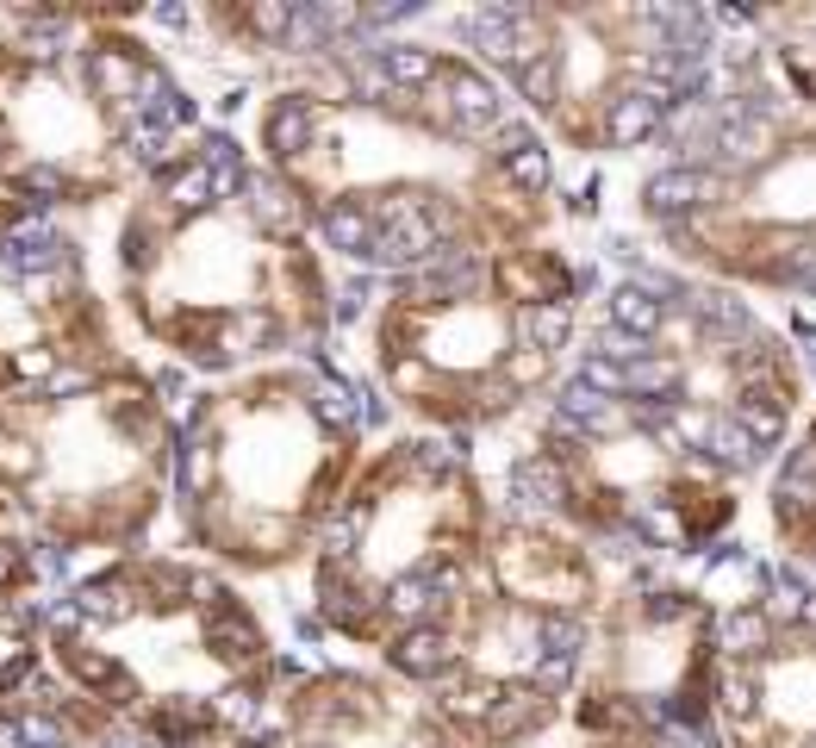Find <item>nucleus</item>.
<instances>
[{
    "label": "nucleus",
    "mask_w": 816,
    "mask_h": 748,
    "mask_svg": "<svg viewBox=\"0 0 816 748\" xmlns=\"http://www.w3.org/2000/svg\"><path fill=\"white\" fill-rule=\"evenodd\" d=\"M281 176L344 281L567 238L580 181L480 57L406 7H293L287 44L206 107Z\"/></svg>",
    "instance_id": "1"
},
{
    "label": "nucleus",
    "mask_w": 816,
    "mask_h": 748,
    "mask_svg": "<svg viewBox=\"0 0 816 748\" xmlns=\"http://www.w3.org/2000/svg\"><path fill=\"white\" fill-rule=\"evenodd\" d=\"M94 262L131 356L188 387L337 343L344 275L281 176L219 119L94 225Z\"/></svg>",
    "instance_id": "2"
},
{
    "label": "nucleus",
    "mask_w": 816,
    "mask_h": 748,
    "mask_svg": "<svg viewBox=\"0 0 816 748\" xmlns=\"http://www.w3.org/2000/svg\"><path fill=\"white\" fill-rule=\"evenodd\" d=\"M679 126L598 176L605 238L767 306L816 312V7H717Z\"/></svg>",
    "instance_id": "3"
},
{
    "label": "nucleus",
    "mask_w": 816,
    "mask_h": 748,
    "mask_svg": "<svg viewBox=\"0 0 816 748\" xmlns=\"http://www.w3.org/2000/svg\"><path fill=\"white\" fill-rule=\"evenodd\" d=\"M567 387L643 412L754 493L816 412V319L605 238Z\"/></svg>",
    "instance_id": "4"
},
{
    "label": "nucleus",
    "mask_w": 816,
    "mask_h": 748,
    "mask_svg": "<svg viewBox=\"0 0 816 748\" xmlns=\"http://www.w3.org/2000/svg\"><path fill=\"white\" fill-rule=\"evenodd\" d=\"M586 287L593 243L580 231L392 281H344L330 356L392 425L480 443L561 393Z\"/></svg>",
    "instance_id": "5"
},
{
    "label": "nucleus",
    "mask_w": 816,
    "mask_h": 748,
    "mask_svg": "<svg viewBox=\"0 0 816 748\" xmlns=\"http://www.w3.org/2000/svg\"><path fill=\"white\" fill-rule=\"evenodd\" d=\"M387 430V406L337 356L188 387L175 425L169 549L231 574L275 611Z\"/></svg>",
    "instance_id": "6"
},
{
    "label": "nucleus",
    "mask_w": 816,
    "mask_h": 748,
    "mask_svg": "<svg viewBox=\"0 0 816 748\" xmlns=\"http://www.w3.org/2000/svg\"><path fill=\"white\" fill-rule=\"evenodd\" d=\"M44 668L157 748H219L268 724L293 642L262 592L169 542L44 592Z\"/></svg>",
    "instance_id": "7"
},
{
    "label": "nucleus",
    "mask_w": 816,
    "mask_h": 748,
    "mask_svg": "<svg viewBox=\"0 0 816 748\" xmlns=\"http://www.w3.org/2000/svg\"><path fill=\"white\" fill-rule=\"evenodd\" d=\"M206 126L143 7H0V193L100 225Z\"/></svg>",
    "instance_id": "8"
},
{
    "label": "nucleus",
    "mask_w": 816,
    "mask_h": 748,
    "mask_svg": "<svg viewBox=\"0 0 816 748\" xmlns=\"http://www.w3.org/2000/svg\"><path fill=\"white\" fill-rule=\"evenodd\" d=\"M492 530V493L474 449L392 425L356 468L318 556L287 592L293 655L368 661L425 686L449 618L461 611Z\"/></svg>",
    "instance_id": "9"
},
{
    "label": "nucleus",
    "mask_w": 816,
    "mask_h": 748,
    "mask_svg": "<svg viewBox=\"0 0 816 748\" xmlns=\"http://www.w3.org/2000/svg\"><path fill=\"white\" fill-rule=\"evenodd\" d=\"M430 13L499 76L580 181L648 157L698 100L723 44L717 7L674 0H518Z\"/></svg>",
    "instance_id": "10"
},
{
    "label": "nucleus",
    "mask_w": 816,
    "mask_h": 748,
    "mask_svg": "<svg viewBox=\"0 0 816 748\" xmlns=\"http://www.w3.org/2000/svg\"><path fill=\"white\" fill-rule=\"evenodd\" d=\"M468 449L492 506L549 518L611 568H698L748 525V487L705 468L643 412L567 381L549 406Z\"/></svg>",
    "instance_id": "11"
},
{
    "label": "nucleus",
    "mask_w": 816,
    "mask_h": 748,
    "mask_svg": "<svg viewBox=\"0 0 816 748\" xmlns=\"http://www.w3.org/2000/svg\"><path fill=\"white\" fill-rule=\"evenodd\" d=\"M181 393L188 381L131 356L0 406V493L26 518L57 587L169 542Z\"/></svg>",
    "instance_id": "12"
},
{
    "label": "nucleus",
    "mask_w": 816,
    "mask_h": 748,
    "mask_svg": "<svg viewBox=\"0 0 816 748\" xmlns=\"http://www.w3.org/2000/svg\"><path fill=\"white\" fill-rule=\"evenodd\" d=\"M617 568L549 518L492 506L487 556L430 655L425 692L474 748H530L567 724Z\"/></svg>",
    "instance_id": "13"
},
{
    "label": "nucleus",
    "mask_w": 816,
    "mask_h": 748,
    "mask_svg": "<svg viewBox=\"0 0 816 748\" xmlns=\"http://www.w3.org/2000/svg\"><path fill=\"white\" fill-rule=\"evenodd\" d=\"M717 587L698 568H617L586 668L567 705L574 730H674L710 748Z\"/></svg>",
    "instance_id": "14"
},
{
    "label": "nucleus",
    "mask_w": 816,
    "mask_h": 748,
    "mask_svg": "<svg viewBox=\"0 0 816 748\" xmlns=\"http://www.w3.org/2000/svg\"><path fill=\"white\" fill-rule=\"evenodd\" d=\"M705 574L723 611L710 748H816V580L748 537Z\"/></svg>",
    "instance_id": "15"
},
{
    "label": "nucleus",
    "mask_w": 816,
    "mask_h": 748,
    "mask_svg": "<svg viewBox=\"0 0 816 748\" xmlns=\"http://www.w3.org/2000/svg\"><path fill=\"white\" fill-rule=\"evenodd\" d=\"M131 362L100 287L94 225L44 219L0 193V406Z\"/></svg>",
    "instance_id": "16"
},
{
    "label": "nucleus",
    "mask_w": 816,
    "mask_h": 748,
    "mask_svg": "<svg viewBox=\"0 0 816 748\" xmlns=\"http://www.w3.org/2000/svg\"><path fill=\"white\" fill-rule=\"evenodd\" d=\"M268 724L287 748H474L425 686L330 655H293Z\"/></svg>",
    "instance_id": "17"
},
{
    "label": "nucleus",
    "mask_w": 816,
    "mask_h": 748,
    "mask_svg": "<svg viewBox=\"0 0 816 748\" xmlns=\"http://www.w3.org/2000/svg\"><path fill=\"white\" fill-rule=\"evenodd\" d=\"M0 748H157L143 742L131 724L107 711V705L81 699L76 686H63L57 674H38L0 699Z\"/></svg>",
    "instance_id": "18"
},
{
    "label": "nucleus",
    "mask_w": 816,
    "mask_h": 748,
    "mask_svg": "<svg viewBox=\"0 0 816 748\" xmlns=\"http://www.w3.org/2000/svg\"><path fill=\"white\" fill-rule=\"evenodd\" d=\"M760 530L767 549L816 580V412L785 443L773 475L760 480Z\"/></svg>",
    "instance_id": "19"
},
{
    "label": "nucleus",
    "mask_w": 816,
    "mask_h": 748,
    "mask_svg": "<svg viewBox=\"0 0 816 748\" xmlns=\"http://www.w3.org/2000/svg\"><path fill=\"white\" fill-rule=\"evenodd\" d=\"M44 592H57V574L38 556L26 518L13 511V499L0 493V606H38Z\"/></svg>",
    "instance_id": "20"
},
{
    "label": "nucleus",
    "mask_w": 816,
    "mask_h": 748,
    "mask_svg": "<svg viewBox=\"0 0 816 748\" xmlns=\"http://www.w3.org/2000/svg\"><path fill=\"white\" fill-rule=\"evenodd\" d=\"M44 599L38 606H0V699H13L26 680L44 674Z\"/></svg>",
    "instance_id": "21"
},
{
    "label": "nucleus",
    "mask_w": 816,
    "mask_h": 748,
    "mask_svg": "<svg viewBox=\"0 0 816 748\" xmlns=\"http://www.w3.org/2000/svg\"><path fill=\"white\" fill-rule=\"evenodd\" d=\"M530 748H705V742L674 730H574V724H561V730H549Z\"/></svg>",
    "instance_id": "22"
},
{
    "label": "nucleus",
    "mask_w": 816,
    "mask_h": 748,
    "mask_svg": "<svg viewBox=\"0 0 816 748\" xmlns=\"http://www.w3.org/2000/svg\"><path fill=\"white\" fill-rule=\"evenodd\" d=\"M219 748H287L281 736H275V724H262V730H250V736H231V742H219Z\"/></svg>",
    "instance_id": "23"
}]
</instances>
